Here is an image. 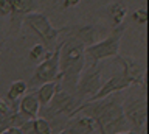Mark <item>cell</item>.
I'll list each match as a JSON object with an SVG mask.
<instances>
[{
	"label": "cell",
	"mask_w": 149,
	"mask_h": 134,
	"mask_svg": "<svg viewBox=\"0 0 149 134\" xmlns=\"http://www.w3.org/2000/svg\"><path fill=\"white\" fill-rule=\"evenodd\" d=\"M123 101L124 98L121 92H115V94H110L101 100L86 101V103L79 105L73 115H87L100 128L101 134H116L129 131V123L123 112Z\"/></svg>",
	"instance_id": "obj_1"
},
{
	"label": "cell",
	"mask_w": 149,
	"mask_h": 134,
	"mask_svg": "<svg viewBox=\"0 0 149 134\" xmlns=\"http://www.w3.org/2000/svg\"><path fill=\"white\" fill-rule=\"evenodd\" d=\"M61 34L64 36V41H61L59 45V76L58 86L65 92L74 95L78 80L86 67V56L84 50L86 44L76 36H72L61 28Z\"/></svg>",
	"instance_id": "obj_2"
},
{
	"label": "cell",
	"mask_w": 149,
	"mask_h": 134,
	"mask_svg": "<svg viewBox=\"0 0 149 134\" xmlns=\"http://www.w3.org/2000/svg\"><path fill=\"white\" fill-rule=\"evenodd\" d=\"M124 33V27L120 25L107 36L106 39H102L101 42H95L88 45L84 50V56H86V66L88 67H96L98 62L107 58H113L118 55L120 50V41L121 36Z\"/></svg>",
	"instance_id": "obj_3"
},
{
	"label": "cell",
	"mask_w": 149,
	"mask_h": 134,
	"mask_svg": "<svg viewBox=\"0 0 149 134\" xmlns=\"http://www.w3.org/2000/svg\"><path fill=\"white\" fill-rule=\"evenodd\" d=\"M79 105H81V101L76 97L68 94V92H65L64 89H61L58 86L51 101L47 106H42L39 109V115H44L42 119L48 120V122L50 120H54L56 122L61 117L70 119L74 114V111H76V108Z\"/></svg>",
	"instance_id": "obj_4"
},
{
	"label": "cell",
	"mask_w": 149,
	"mask_h": 134,
	"mask_svg": "<svg viewBox=\"0 0 149 134\" xmlns=\"http://www.w3.org/2000/svg\"><path fill=\"white\" fill-rule=\"evenodd\" d=\"M25 24L34 31V33L42 39V45L50 48L51 45L56 44V41L61 36V28H54L48 20V17L42 13H30L25 16Z\"/></svg>",
	"instance_id": "obj_5"
},
{
	"label": "cell",
	"mask_w": 149,
	"mask_h": 134,
	"mask_svg": "<svg viewBox=\"0 0 149 134\" xmlns=\"http://www.w3.org/2000/svg\"><path fill=\"white\" fill-rule=\"evenodd\" d=\"M45 59L39 62L33 73V84H45V83L58 81L59 76V45H56L53 53L45 52Z\"/></svg>",
	"instance_id": "obj_6"
},
{
	"label": "cell",
	"mask_w": 149,
	"mask_h": 134,
	"mask_svg": "<svg viewBox=\"0 0 149 134\" xmlns=\"http://www.w3.org/2000/svg\"><path fill=\"white\" fill-rule=\"evenodd\" d=\"M102 83H101V69L90 67V70H87L84 75L79 76L76 91H74V97L82 103L90 101L93 97L96 95V92L101 89Z\"/></svg>",
	"instance_id": "obj_7"
},
{
	"label": "cell",
	"mask_w": 149,
	"mask_h": 134,
	"mask_svg": "<svg viewBox=\"0 0 149 134\" xmlns=\"http://www.w3.org/2000/svg\"><path fill=\"white\" fill-rule=\"evenodd\" d=\"M123 112L124 117L130 125V131L140 134L146 123V115H148V105L146 98H132L127 101H123Z\"/></svg>",
	"instance_id": "obj_8"
},
{
	"label": "cell",
	"mask_w": 149,
	"mask_h": 134,
	"mask_svg": "<svg viewBox=\"0 0 149 134\" xmlns=\"http://www.w3.org/2000/svg\"><path fill=\"white\" fill-rule=\"evenodd\" d=\"M130 86H134V83L124 75L123 70H120L118 73H115L113 76H110L109 80L101 86V89L96 92V95L93 97L90 101L101 100V98H104V97L110 95V94H115V92H121L123 89H127V87H130Z\"/></svg>",
	"instance_id": "obj_9"
},
{
	"label": "cell",
	"mask_w": 149,
	"mask_h": 134,
	"mask_svg": "<svg viewBox=\"0 0 149 134\" xmlns=\"http://www.w3.org/2000/svg\"><path fill=\"white\" fill-rule=\"evenodd\" d=\"M95 122L87 115H79V117L73 115L70 117L67 125H64L59 134H95Z\"/></svg>",
	"instance_id": "obj_10"
},
{
	"label": "cell",
	"mask_w": 149,
	"mask_h": 134,
	"mask_svg": "<svg viewBox=\"0 0 149 134\" xmlns=\"http://www.w3.org/2000/svg\"><path fill=\"white\" fill-rule=\"evenodd\" d=\"M116 62L121 66L123 73L134 84H138V83L144 84V66L143 64H140L137 59H132L127 56H118V55H116Z\"/></svg>",
	"instance_id": "obj_11"
},
{
	"label": "cell",
	"mask_w": 149,
	"mask_h": 134,
	"mask_svg": "<svg viewBox=\"0 0 149 134\" xmlns=\"http://www.w3.org/2000/svg\"><path fill=\"white\" fill-rule=\"evenodd\" d=\"M39 109H40V105L37 101L34 92L33 94H25L19 100V105H17V112L25 117L26 120H33L36 117H39Z\"/></svg>",
	"instance_id": "obj_12"
},
{
	"label": "cell",
	"mask_w": 149,
	"mask_h": 134,
	"mask_svg": "<svg viewBox=\"0 0 149 134\" xmlns=\"http://www.w3.org/2000/svg\"><path fill=\"white\" fill-rule=\"evenodd\" d=\"M56 89H58V83H56V81H53V83H45V84H40V86H39V89L34 92V95H36L37 101H39L40 108H42V106H47V105L51 101V98H53Z\"/></svg>",
	"instance_id": "obj_13"
},
{
	"label": "cell",
	"mask_w": 149,
	"mask_h": 134,
	"mask_svg": "<svg viewBox=\"0 0 149 134\" xmlns=\"http://www.w3.org/2000/svg\"><path fill=\"white\" fill-rule=\"evenodd\" d=\"M26 89H28V84L22 80H17L14 81L11 86H9V91H8V95H6V100L9 103H19V98H22L23 95L26 94Z\"/></svg>",
	"instance_id": "obj_14"
},
{
	"label": "cell",
	"mask_w": 149,
	"mask_h": 134,
	"mask_svg": "<svg viewBox=\"0 0 149 134\" xmlns=\"http://www.w3.org/2000/svg\"><path fill=\"white\" fill-rule=\"evenodd\" d=\"M13 14H30L36 8V0H11Z\"/></svg>",
	"instance_id": "obj_15"
},
{
	"label": "cell",
	"mask_w": 149,
	"mask_h": 134,
	"mask_svg": "<svg viewBox=\"0 0 149 134\" xmlns=\"http://www.w3.org/2000/svg\"><path fill=\"white\" fill-rule=\"evenodd\" d=\"M109 14L112 16V20H113V25L115 27H120L123 24V20L126 19V14H127V10L123 3L116 2V3H112L109 6Z\"/></svg>",
	"instance_id": "obj_16"
},
{
	"label": "cell",
	"mask_w": 149,
	"mask_h": 134,
	"mask_svg": "<svg viewBox=\"0 0 149 134\" xmlns=\"http://www.w3.org/2000/svg\"><path fill=\"white\" fill-rule=\"evenodd\" d=\"M33 125V133L34 134H53V129H51V125L48 120L42 119V117H36L31 120Z\"/></svg>",
	"instance_id": "obj_17"
},
{
	"label": "cell",
	"mask_w": 149,
	"mask_h": 134,
	"mask_svg": "<svg viewBox=\"0 0 149 134\" xmlns=\"http://www.w3.org/2000/svg\"><path fill=\"white\" fill-rule=\"evenodd\" d=\"M45 56V47L42 44H36L33 45L31 50H30V59L34 62H39L42 58Z\"/></svg>",
	"instance_id": "obj_18"
},
{
	"label": "cell",
	"mask_w": 149,
	"mask_h": 134,
	"mask_svg": "<svg viewBox=\"0 0 149 134\" xmlns=\"http://www.w3.org/2000/svg\"><path fill=\"white\" fill-rule=\"evenodd\" d=\"M132 19L137 22L138 25H146L148 22V11L141 8V10H135L134 14H132Z\"/></svg>",
	"instance_id": "obj_19"
},
{
	"label": "cell",
	"mask_w": 149,
	"mask_h": 134,
	"mask_svg": "<svg viewBox=\"0 0 149 134\" xmlns=\"http://www.w3.org/2000/svg\"><path fill=\"white\" fill-rule=\"evenodd\" d=\"M13 14V5L11 0H0V16H11Z\"/></svg>",
	"instance_id": "obj_20"
},
{
	"label": "cell",
	"mask_w": 149,
	"mask_h": 134,
	"mask_svg": "<svg viewBox=\"0 0 149 134\" xmlns=\"http://www.w3.org/2000/svg\"><path fill=\"white\" fill-rule=\"evenodd\" d=\"M79 2L81 0H64V8H73V6L79 5Z\"/></svg>",
	"instance_id": "obj_21"
},
{
	"label": "cell",
	"mask_w": 149,
	"mask_h": 134,
	"mask_svg": "<svg viewBox=\"0 0 149 134\" xmlns=\"http://www.w3.org/2000/svg\"><path fill=\"white\" fill-rule=\"evenodd\" d=\"M5 134H23L20 128H9L5 131Z\"/></svg>",
	"instance_id": "obj_22"
},
{
	"label": "cell",
	"mask_w": 149,
	"mask_h": 134,
	"mask_svg": "<svg viewBox=\"0 0 149 134\" xmlns=\"http://www.w3.org/2000/svg\"><path fill=\"white\" fill-rule=\"evenodd\" d=\"M116 134H137V133H134V131H130V129H129V131H123V133H116Z\"/></svg>",
	"instance_id": "obj_23"
},
{
	"label": "cell",
	"mask_w": 149,
	"mask_h": 134,
	"mask_svg": "<svg viewBox=\"0 0 149 134\" xmlns=\"http://www.w3.org/2000/svg\"><path fill=\"white\" fill-rule=\"evenodd\" d=\"M0 98H2V97H0Z\"/></svg>",
	"instance_id": "obj_24"
}]
</instances>
